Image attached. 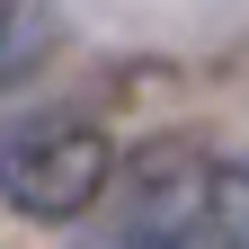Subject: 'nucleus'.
<instances>
[{"instance_id": "nucleus-1", "label": "nucleus", "mask_w": 249, "mask_h": 249, "mask_svg": "<svg viewBox=\"0 0 249 249\" xmlns=\"http://www.w3.org/2000/svg\"><path fill=\"white\" fill-rule=\"evenodd\" d=\"M116 178V142L71 107H27L0 116V205L27 223H71L107 196Z\"/></svg>"}, {"instance_id": "nucleus-3", "label": "nucleus", "mask_w": 249, "mask_h": 249, "mask_svg": "<svg viewBox=\"0 0 249 249\" xmlns=\"http://www.w3.org/2000/svg\"><path fill=\"white\" fill-rule=\"evenodd\" d=\"M213 240H249V169H223V196H213Z\"/></svg>"}, {"instance_id": "nucleus-4", "label": "nucleus", "mask_w": 249, "mask_h": 249, "mask_svg": "<svg viewBox=\"0 0 249 249\" xmlns=\"http://www.w3.org/2000/svg\"><path fill=\"white\" fill-rule=\"evenodd\" d=\"M18 9H27V0H0V36H9V27H18Z\"/></svg>"}, {"instance_id": "nucleus-2", "label": "nucleus", "mask_w": 249, "mask_h": 249, "mask_svg": "<svg viewBox=\"0 0 249 249\" xmlns=\"http://www.w3.org/2000/svg\"><path fill=\"white\" fill-rule=\"evenodd\" d=\"M213 196H223V169L187 142H151L107 178V231L116 240H213Z\"/></svg>"}]
</instances>
